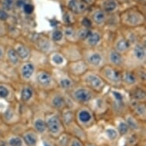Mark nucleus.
Returning <instances> with one entry per match:
<instances>
[{
	"instance_id": "1",
	"label": "nucleus",
	"mask_w": 146,
	"mask_h": 146,
	"mask_svg": "<svg viewBox=\"0 0 146 146\" xmlns=\"http://www.w3.org/2000/svg\"><path fill=\"white\" fill-rule=\"evenodd\" d=\"M146 43L145 39H141L132 45V48L125 55L124 69H135L145 67Z\"/></svg>"
},
{
	"instance_id": "2",
	"label": "nucleus",
	"mask_w": 146,
	"mask_h": 146,
	"mask_svg": "<svg viewBox=\"0 0 146 146\" xmlns=\"http://www.w3.org/2000/svg\"><path fill=\"white\" fill-rule=\"evenodd\" d=\"M82 59L86 63L89 70L99 71L106 64V50L101 48H83Z\"/></svg>"
},
{
	"instance_id": "3",
	"label": "nucleus",
	"mask_w": 146,
	"mask_h": 146,
	"mask_svg": "<svg viewBox=\"0 0 146 146\" xmlns=\"http://www.w3.org/2000/svg\"><path fill=\"white\" fill-rule=\"evenodd\" d=\"M31 84L38 90V91L43 92L44 94L58 90L51 69L38 68Z\"/></svg>"
},
{
	"instance_id": "4",
	"label": "nucleus",
	"mask_w": 146,
	"mask_h": 146,
	"mask_svg": "<svg viewBox=\"0 0 146 146\" xmlns=\"http://www.w3.org/2000/svg\"><path fill=\"white\" fill-rule=\"evenodd\" d=\"M75 122L82 129L88 132L98 123L96 113L89 106H79L74 110Z\"/></svg>"
},
{
	"instance_id": "5",
	"label": "nucleus",
	"mask_w": 146,
	"mask_h": 146,
	"mask_svg": "<svg viewBox=\"0 0 146 146\" xmlns=\"http://www.w3.org/2000/svg\"><path fill=\"white\" fill-rule=\"evenodd\" d=\"M48 135L53 139L59 138L60 135L64 134V125L63 124L60 113L54 110H48L44 113Z\"/></svg>"
},
{
	"instance_id": "6",
	"label": "nucleus",
	"mask_w": 146,
	"mask_h": 146,
	"mask_svg": "<svg viewBox=\"0 0 146 146\" xmlns=\"http://www.w3.org/2000/svg\"><path fill=\"white\" fill-rule=\"evenodd\" d=\"M79 83L88 87L94 93L101 95L107 88V84L103 80L98 71L89 70L79 80Z\"/></svg>"
},
{
	"instance_id": "7",
	"label": "nucleus",
	"mask_w": 146,
	"mask_h": 146,
	"mask_svg": "<svg viewBox=\"0 0 146 146\" xmlns=\"http://www.w3.org/2000/svg\"><path fill=\"white\" fill-rule=\"evenodd\" d=\"M18 103L31 107L35 105L38 97V91L31 84L20 83L19 90H15Z\"/></svg>"
},
{
	"instance_id": "8",
	"label": "nucleus",
	"mask_w": 146,
	"mask_h": 146,
	"mask_svg": "<svg viewBox=\"0 0 146 146\" xmlns=\"http://www.w3.org/2000/svg\"><path fill=\"white\" fill-rule=\"evenodd\" d=\"M123 70V69H122ZM122 69L106 64L100 70L99 74L110 88H122Z\"/></svg>"
},
{
	"instance_id": "9",
	"label": "nucleus",
	"mask_w": 146,
	"mask_h": 146,
	"mask_svg": "<svg viewBox=\"0 0 146 146\" xmlns=\"http://www.w3.org/2000/svg\"><path fill=\"white\" fill-rule=\"evenodd\" d=\"M68 94L71 100L78 106L89 105L99 94L94 93L90 89L82 85L80 83Z\"/></svg>"
},
{
	"instance_id": "10",
	"label": "nucleus",
	"mask_w": 146,
	"mask_h": 146,
	"mask_svg": "<svg viewBox=\"0 0 146 146\" xmlns=\"http://www.w3.org/2000/svg\"><path fill=\"white\" fill-rule=\"evenodd\" d=\"M44 102L51 110L61 113L67 108V94L59 90L50 91L45 94Z\"/></svg>"
},
{
	"instance_id": "11",
	"label": "nucleus",
	"mask_w": 146,
	"mask_h": 146,
	"mask_svg": "<svg viewBox=\"0 0 146 146\" xmlns=\"http://www.w3.org/2000/svg\"><path fill=\"white\" fill-rule=\"evenodd\" d=\"M51 71L55 80L58 90L64 94H69L79 83L75 80L65 70L51 69Z\"/></svg>"
},
{
	"instance_id": "12",
	"label": "nucleus",
	"mask_w": 146,
	"mask_h": 146,
	"mask_svg": "<svg viewBox=\"0 0 146 146\" xmlns=\"http://www.w3.org/2000/svg\"><path fill=\"white\" fill-rule=\"evenodd\" d=\"M145 22V15L135 9L125 10L120 15V22L123 26L126 28H139L144 25Z\"/></svg>"
},
{
	"instance_id": "13",
	"label": "nucleus",
	"mask_w": 146,
	"mask_h": 146,
	"mask_svg": "<svg viewBox=\"0 0 146 146\" xmlns=\"http://www.w3.org/2000/svg\"><path fill=\"white\" fill-rule=\"evenodd\" d=\"M17 74L20 83L31 84L38 70V67L31 60L22 61L16 69Z\"/></svg>"
},
{
	"instance_id": "14",
	"label": "nucleus",
	"mask_w": 146,
	"mask_h": 146,
	"mask_svg": "<svg viewBox=\"0 0 146 146\" xmlns=\"http://www.w3.org/2000/svg\"><path fill=\"white\" fill-rule=\"evenodd\" d=\"M33 49L42 53L46 56L54 50H59V47L54 44L48 36L38 35L32 39Z\"/></svg>"
},
{
	"instance_id": "15",
	"label": "nucleus",
	"mask_w": 146,
	"mask_h": 146,
	"mask_svg": "<svg viewBox=\"0 0 146 146\" xmlns=\"http://www.w3.org/2000/svg\"><path fill=\"white\" fill-rule=\"evenodd\" d=\"M1 120L3 124L9 128L22 122L19 107H15L14 103H9L1 115Z\"/></svg>"
},
{
	"instance_id": "16",
	"label": "nucleus",
	"mask_w": 146,
	"mask_h": 146,
	"mask_svg": "<svg viewBox=\"0 0 146 146\" xmlns=\"http://www.w3.org/2000/svg\"><path fill=\"white\" fill-rule=\"evenodd\" d=\"M100 136L104 140L103 144H108L113 146H117L118 142L121 139L119 133L113 123L104 124L101 128Z\"/></svg>"
},
{
	"instance_id": "17",
	"label": "nucleus",
	"mask_w": 146,
	"mask_h": 146,
	"mask_svg": "<svg viewBox=\"0 0 146 146\" xmlns=\"http://www.w3.org/2000/svg\"><path fill=\"white\" fill-rule=\"evenodd\" d=\"M82 49L83 48L79 43L69 42H67L59 48V50L62 53L68 62L82 59Z\"/></svg>"
},
{
	"instance_id": "18",
	"label": "nucleus",
	"mask_w": 146,
	"mask_h": 146,
	"mask_svg": "<svg viewBox=\"0 0 146 146\" xmlns=\"http://www.w3.org/2000/svg\"><path fill=\"white\" fill-rule=\"evenodd\" d=\"M30 127L35 131L41 138L48 136L47 125L44 119V113L41 111H36L31 115L30 119Z\"/></svg>"
},
{
	"instance_id": "19",
	"label": "nucleus",
	"mask_w": 146,
	"mask_h": 146,
	"mask_svg": "<svg viewBox=\"0 0 146 146\" xmlns=\"http://www.w3.org/2000/svg\"><path fill=\"white\" fill-rule=\"evenodd\" d=\"M65 70L75 80L79 82L80 78L89 70V68L83 59L68 62Z\"/></svg>"
},
{
	"instance_id": "20",
	"label": "nucleus",
	"mask_w": 146,
	"mask_h": 146,
	"mask_svg": "<svg viewBox=\"0 0 146 146\" xmlns=\"http://www.w3.org/2000/svg\"><path fill=\"white\" fill-rule=\"evenodd\" d=\"M141 85L134 69H123L122 70V88L129 91L135 86Z\"/></svg>"
},
{
	"instance_id": "21",
	"label": "nucleus",
	"mask_w": 146,
	"mask_h": 146,
	"mask_svg": "<svg viewBox=\"0 0 146 146\" xmlns=\"http://www.w3.org/2000/svg\"><path fill=\"white\" fill-rule=\"evenodd\" d=\"M47 63L50 69L64 70L68 61L59 50H54L47 55Z\"/></svg>"
},
{
	"instance_id": "22",
	"label": "nucleus",
	"mask_w": 146,
	"mask_h": 146,
	"mask_svg": "<svg viewBox=\"0 0 146 146\" xmlns=\"http://www.w3.org/2000/svg\"><path fill=\"white\" fill-rule=\"evenodd\" d=\"M103 35L100 31L96 29H91L88 36L85 38V40L79 44L81 45L82 48H101V45L103 43Z\"/></svg>"
},
{
	"instance_id": "23",
	"label": "nucleus",
	"mask_w": 146,
	"mask_h": 146,
	"mask_svg": "<svg viewBox=\"0 0 146 146\" xmlns=\"http://www.w3.org/2000/svg\"><path fill=\"white\" fill-rule=\"evenodd\" d=\"M106 64L122 70L125 68V56L115 51L111 47L106 50Z\"/></svg>"
},
{
	"instance_id": "24",
	"label": "nucleus",
	"mask_w": 146,
	"mask_h": 146,
	"mask_svg": "<svg viewBox=\"0 0 146 146\" xmlns=\"http://www.w3.org/2000/svg\"><path fill=\"white\" fill-rule=\"evenodd\" d=\"M132 45V43L124 35H117L113 39L110 47L115 51L125 56L129 51Z\"/></svg>"
},
{
	"instance_id": "25",
	"label": "nucleus",
	"mask_w": 146,
	"mask_h": 146,
	"mask_svg": "<svg viewBox=\"0 0 146 146\" xmlns=\"http://www.w3.org/2000/svg\"><path fill=\"white\" fill-rule=\"evenodd\" d=\"M12 47L14 48L17 54L19 55L22 61L30 60L32 54V48L26 42L22 41H15Z\"/></svg>"
},
{
	"instance_id": "26",
	"label": "nucleus",
	"mask_w": 146,
	"mask_h": 146,
	"mask_svg": "<svg viewBox=\"0 0 146 146\" xmlns=\"http://www.w3.org/2000/svg\"><path fill=\"white\" fill-rule=\"evenodd\" d=\"M122 117L124 118L125 121L128 125L131 132L132 133H135V134L140 135V134L142 133V131L145 130V126L143 127V125H145V123H143L141 121H139L137 118L135 117L134 115L130 113L129 111L125 113L122 115Z\"/></svg>"
},
{
	"instance_id": "27",
	"label": "nucleus",
	"mask_w": 146,
	"mask_h": 146,
	"mask_svg": "<svg viewBox=\"0 0 146 146\" xmlns=\"http://www.w3.org/2000/svg\"><path fill=\"white\" fill-rule=\"evenodd\" d=\"M0 100L7 101L9 103H18L15 90L12 85L0 83Z\"/></svg>"
},
{
	"instance_id": "28",
	"label": "nucleus",
	"mask_w": 146,
	"mask_h": 146,
	"mask_svg": "<svg viewBox=\"0 0 146 146\" xmlns=\"http://www.w3.org/2000/svg\"><path fill=\"white\" fill-rule=\"evenodd\" d=\"M129 111L143 123L146 122V103H135L129 101Z\"/></svg>"
},
{
	"instance_id": "29",
	"label": "nucleus",
	"mask_w": 146,
	"mask_h": 146,
	"mask_svg": "<svg viewBox=\"0 0 146 146\" xmlns=\"http://www.w3.org/2000/svg\"><path fill=\"white\" fill-rule=\"evenodd\" d=\"M129 101L135 103H146L145 86L139 85L127 91Z\"/></svg>"
},
{
	"instance_id": "30",
	"label": "nucleus",
	"mask_w": 146,
	"mask_h": 146,
	"mask_svg": "<svg viewBox=\"0 0 146 146\" xmlns=\"http://www.w3.org/2000/svg\"><path fill=\"white\" fill-rule=\"evenodd\" d=\"M21 135L27 146H38L41 140V136L31 127L26 128L21 133Z\"/></svg>"
},
{
	"instance_id": "31",
	"label": "nucleus",
	"mask_w": 146,
	"mask_h": 146,
	"mask_svg": "<svg viewBox=\"0 0 146 146\" xmlns=\"http://www.w3.org/2000/svg\"><path fill=\"white\" fill-rule=\"evenodd\" d=\"M4 61H5L10 67L14 68V69H16L17 67L19 66L20 64L22 63V60L19 57V55L17 54L14 48L12 47V45L6 47Z\"/></svg>"
},
{
	"instance_id": "32",
	"label": "nucleus",
	"mask_w": 146,
	"mask_h": 146,
	"mask_svg": "<svg viewBox=\"0 0 146 146\" xmlns=\"http://www.w3.org/2000/svg\"><path fill=\"white\" fill-rule=\"evenodd\" d=\"M113 125L117 129L121 138H126L131 133L129 128L125 121L124 118L122 117V115L115 116L113 119Z\"/></svg>"
},
{
	"instance_id": "33",
	"label": "nucleus",
	"mask_w": 146,
	"mask_h": 146,
	"mask_svg": "<svg viewBox=\"0 0 146 146\" xmlns=\"http://www.w3.org/2000/svg\"><path fill=\"white\" fill-rule=\"evenodd\" d=\"M67 7L74 14L80 15L86 12L88 5L80 0H68Z\"/></svg>"
},
{
	"instance_id": "34",
	"label": "nucleus",
	"mask_w": 146,
	"mask_h": 146,
	"mask_svg": "<svg viewBox=\"0 0 146 146\" xmlns=\"http://www.w3.org/2000/svg\"><path fill=\"white\" fill-rule=\"evenodd\" d=\"M4 138L7 146H27L20 134L9 131Z\"/></svg>"
},
{
	"instance_id": "35",
	"label": "nucleus",
	"mask_w": 146,
	"mask_h": 146,
	"mask_svg": "<svg viewBox=\"0 0 146 146\" xmlns=\"http://www.w3.org/2000/svg\"><path fill=\"white\" fill-rule=\"evenodd\" d=\"M60 113L61 120H62L63 124L64 125L65 131H66L67 129H68L70 125H72L75 122L74 110L67 108Z\"/></svg>"
},
{
	"instance_id": "36",
	"label": "nucleus",
	"mask_w": 146,
	"mask_h": 146,
	"mask_svg": "<svg viewBox=\"0 0 146 146\" xmlns=\"http://www.w3.org/2000/svg\"><path fill=\"white\" fill-rule=\"evenodd\" d=\"M48 37L50 38V39L52 41L54 44H55L56 45L58 46L60 48V46L64 45V44L67 43V41L65 40L64 36L63 34L62 30L58 29H54L50 35H48Z\"/></svg>"
},
{
	"instance_id": "37",
	"label": "nucleus",
	"mask_w": 146,
	"mask_h": 146,
	"mask_svg": "<svg viewBox=\"0 0 146 146\" xmlns=\"http://www.w3.org/2000/svg\"><path fill=\"white\" fill-rule=\"evenodd\" d=\"M106 15L107 14L103 12V10L97 9L95 12H94L90 19L92 22L96 25H97V26H103L106 24V19H107V15Z\"/></svg>"
},
{
	"instance_id": "38",
	"label": "nucleus",
	"mask_w": 146,
	"mask_h": 146,
	"mask_svg": "<svg viewBox=\"0 0 146 146\" xmlns=\"http://www.w3.org/2000/svg\"><path fill=\"white\" fill-rule=\"evenodd\" d=\"M101 10L106 14L115 12L119 8L118 0H103L101 3Z\"/></svg>"
},
{
	"instance_id": "39",
	"label": "nucleus",
	"mask_w": 146,
	"mask_h": 146,
	"mask_svg": "<svg viewBox=\"0 0 146 146\" xmlns=\"http://www.w3.org/2000/svg\"><path fill=\"white\" fill-rule=\"evenodd\" d=\"M63 34L67 42L69 43H78L76 36V29L71 25H66L62 29Z\"/></svg>"
},
{
	"instance_id": "40",
	"label": "nucleus",
	"mask_w": 146,
	"mask_h": 146,
	"mask_svg": "<svg viewBox=\"0 0 146 146\" xmlns=\"http://www.w3.org/2000/svg\"><path fill=\"white\" fill-rule=\"evenodd\" d=\"M90 31V29H86V28H84L83 26L76 29V36H77V42L80 43L84 40H85V38L88 36Z\"/></svg>"
},
{
	"instance_id": "41",
	"label": "nucleus",
	"mask_w": 146,
	"mask_h": 146,
	"mask_svg": "<svg viewBox=\"0 0 146 146\" xmlns=\"http://www.w3.org/2000/svg\"><path fill=\"white\" fill-rule=\"evenodd\" d=\"M16 0H2V9L7 12L13 9Z\"/></svg>"
},
{
	"instance_id": "42",
	"label": "nucleus",
	"mask_w": 146,
	"mask_h": 146,
	"mask_svg": "<svg viewBox=\"0 0 146 146\" xmlns=\"http://www.w3.org/2000/svg\"><path fill=\"white\" fill-rule=\"evenodd\" d=\"M67 146H84V142L78 138L70 135Z\"/></svg>"
},
{
	"instance_id": "43",
	"label": "nucleus",
	"mask_w": 146,
	"mask_h": 146,
	"mask_svg": "<svg viewBox=\"0 0 146 146\" xmlns=\"http://www.w3.org/2000/svg\"><path fill=\"white\" fill-rule=\"evenodd\" d=\"M22 9H23V11H24L25 13L27 15H31L34 12V5L31 3H26L23 5Z\"/></svg>"
},
{
	"instance_id": "44",
	"label": "nucleus",
	"mask_w": 146,
	"mask_h": 146,
	"mask_svg": "<svg viewBox=\"0 0 146 146\" xmlns=\"http://www.w3.org/2000/svg\"><path fill=\"white\" fill-rule=\"evenodd\" d=\"M81 25L82 26L84 27V28H86V29H93V22H92L90 19H89L87 17L84 18V19H82Z\"/></svg>"
},
{
	"instance_id": "45",
	"label": "nucleus",
	"mask_w": 146,
	"mask_h": 146,
	"mask_svg": "<svg viewBox=\"0 0 146 146\" xmlns=\"http://www.w3.org/2000/svg\"><path fill=\"white\" fill-rule=\"evenodd\" d=\"M8 29L4 22L0 21V38H4L7 35Z\"/></svg>"
},
{
	"instance_id": "46",
	"label": "nucleus",
	"mask_w": 146,
	"mask_h": 146,
	"mask_svg": "<svg viewBox=\"0 0 146 146\" xmlns=\"http://www.w3.org/2000/svg\"><path fill=\"white\" fill-rule=\"evenodd\" d=\"M5 49H6V46H5L3 44L0 42V62L4 61V60H5Z\"/></svg>"
},
{
	"instance_id": "47",
	"label": "nucleus",
	"mask_w": 146,
	"mask_h": 146,
	"mask_svg": "<svg viewBox=\"0 0 146 146\" xmlns=\"http://www.w3.org/2000/svg\"><path fill=\"white\" fill-rule=\"evenodd\" d=\"M9 13L6 11L3 10V9H0V21L5 22L9 19Z\"/></svg>"
},
{
	"instance_id": "48",
	"label": "nucleus",
	"mask_w": 146,
	"mask_h": 146,
	"mask_svg": "<svg viewBox=\"0 0 146 146\" xmlns=\"http://www.w3.org/2000/svg\"><path fill=\"white\" fill-rule=\"evenodd\" d=\"M26 0H16L15 1V5L18 8H22L23 5L26 3Z\"/></svg>"
},
{
	"instance_id": "49",
	"label": "nucleus",
	"mask_w": 146,
	"mask_h": 146,
	"mask_svg": "<svg viewBox=\"0 0 146 146\" xmlns=\"http://www.w3.org/2000/svg\"><path fill=\"white\" fill-rule=\"evenodd\" d=\"M81 1L84 3H85L86 5H87L88 6H90V5H93L96 2V0H80Z\"/></svg>"
},
{
	"instance_id": "50",
	"label": "nucleus",
	"mask_w": 146,
	"mask_h": 146,
	"mask_svg": "<svg viewBox=\"0 0 146 146\" xmlns=\"http://www.w3.org/2000/svg\"><path fill=\"white\" fill-rule=\"evenodd\" d=\"M84 146H100L97 143H95L94 141H86L84 142Z\"/></svg>"
},
{
	"instance_id": "51",
	"label": "nucleus",
	"mask_w": 146,
	"mask_h": 146,
	"mask_svg": "<svg viewBox=\"0 0 146 146\" xmlns=\"http://www.w3.org/2000/svg\"><path fill=\"white\" fill-rule=\"evenodd\" d=\"M135 1H136L137 3H145V0H135Z\"/></svg>"
},
{
	"instance_id": "52",
	"label": "nucleus",
	"mask_w": 146,
	"mask_h": 146,
	"mask_svg": "<svg viewBox=\"0 0 146 146\" xmlns=\"http://www.w3.org/2000/svg\"><path fill=\"white\" fill-rule=\"evenodd\" d=\"M100 146H113V145H108V144H101V145H100Z\"/></svg>"
},
{
	"instance_id": "53",
	"label": "nucleus",
	"mask_w": 146,
	"mask_h": 146,
	"mask_svg": "<svg viewBox=\"0 0 146 146\" xmlns=\"http://www.w3.org/2000/svg\"><path fill=\"white\" fill-rule=\"evenodd\" d=\"M128 146H140L139 144H133V145H128Z\"/></svg>"
},
{
	"instance_id": "54",
	"label": "nucleus",
	"mask_w": 146,
	"mask_h": 146,
	"mask_svg": "<svg viewBox=\"0 0 146 146\" xmlns=\"http://www.w3.org/2000/svg\"><path fill=\"white\" fill-rule=\"evenodd\" d=\"M3 122H2V120H1V115H0V125L2 124Z\"/></svg>"
},
{
	"instance_id": "55",
	"label": "nucleus",
	"mask_w": 146,
	"mask_h": 146,
	"mask_svg": "<svg viewBox=\"0 0 146 146\" xmlns=\"http://www.w3.org/2000/svg\"><path fill=\"white\" fill-rule=\"evenodd\" d=\"M122 146H128V145H127V144L125 143V144H124V145H122Z\"/></svg>"
}]
</instances>
